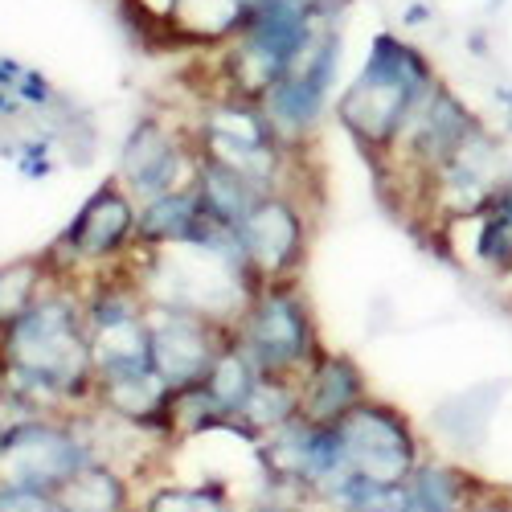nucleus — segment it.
I'll return each instance as SVG.
<instances>
[{"label":"nucleus","instance_id":"obj_3","mask_svg":"<svg viewBox=\"0 0 512 512\" xmlns=\"http://www.w3.org/2000/svg\"><path fill=\"white\" fill-rule=\"evenodd\" d=\"M238 353L267 377H287V369H312L316 328L295 283H263L234 316Z\"/></svg>","mask_w":512,"mask_h":512},{"label":"nucleus","instance_id":"obj_1","mask_svg":"<svg viewBox=\"0 0 512 512\" xmlns=\"http://www.w3.org/2000/svg\"><path fill=\"white\" fill-rule=\"evenodd\" d=\"M439 70L418 41L406 33L381 29L373 33L369 50L349 78V87L336 95L332 115L340 127L373 156H386L394 140L402 136L406 119L418 111V103L439 87Z\"/></svg>","mask_w":512,"mask_h":512},{"label":"nucleus","instance_id":"obj_13","mask_svg":"<svg viewBox=\"0 0 512 512\" xmlns=\"http://www.w3.org/2000/svg\"><path fill=\"white\" fill-rule=\"evenodd\" d=\"M467 46H472V54H488V29H472V33H467Z\"/></svg>","mask_w":512,"mask_h":512},{"label":"nucleus","instance_id":"obj_12","mask_svg":"<svg viewBox=\"0 0 512 512\" xmlns=\"http://www.w3.org/2000/svg\"><path fill=\"white\" fill-rule=\"evenodd\" d=\"M496 107H500V119H504V132L512 136V82H500L496 87Z\"/></svg>","mask_w":512,"mask_h":512},{"label":"nucleus","instance_id":"obj_14","mask_svg":"<svg viewBox=\"0 0 512 512\" xmlns=\"http://www.w3.org/2000/svg\"><path fill=\"white\" fill-rule=\"evenodd\" d=\"M500 197H504V205H508V209H512V177H508V185H504V189H500Z\"/></svg>","mask_w":512,"mask_h":512},{"label":"nucleus","instance_id":"obj_9","mask_svg":"<svg viewBox=\"0 0 512 512\" xmlns=\"http://www.w3.org/2000/svg\"><path fill=\"white\" fill-rule=\"evenodd\" d=\"M17 99L25 103V111H54L58 107V87H54V82L46 78V74H41L37 66H25L21 70V78H17Z\"/></svg>","mask_w":512,"mask_h":512},{"label":"nucleus","instance_id":"obj_6","mask_svg":"<svg viewBox=\"0 0 512 512\" xmlns=\"http://www.w3.org/2000/svg\"><path fill=\"white\" fill-rule=\"evenodd\" d=\"M197 160L201 156H197L193 132H181V127H173L160 115H144V119H136V127L127 132V140L119 148L115 181L136 201H148V197L193 185Z\"/></svg>","mask_w":512,"mask_h":512},{"label":"nucleus","instance_id":"obj_4","mask_svg":"<svg viewBox=\"0 0 512 512\" xmlns=\"http://www.w3.org/2000/svg\"><path fill=\"white\" fill-rule=\"evenodd\" d=\"M140 250V201L127 193L115 177L103 181L82 209L70 218L62 238L54 242V254H66L74 267H115Z\"/></svg>","mask_w":512,"mask_h":512},{"label":"nucleus","instance_id":"obj_5","mask_svg":"<svg viewBox=\"0 0 512 512\" xmlns=\"http://www.w3.org/2000/svg\"><path fill=\"white\" fill-rule=\"evenodd\" d=\"M242 267L254 287L295 279L308 250V218L295 193H267L234 226Z\"/></svg>","mask_w":512,"mask_h":512},{"label":"nucleus","instance_id":"obj_7","mask_svg":"<svg viewBox=\"0 0 512 512\" xmlns=\"http://www.w3.org/2000/svg\"><path fill=\"white\" fill-rule=\"evenodd\" d=\"M484 119L467 107L447 82H439V87L426 95L422 103H418V111L406 119V127H402V136L394 140V148L386 152L390 160H398L402 156V168L410 177H418V185H426V177L435 173L439 164H447L455 152H459V144L476 132Z\"/></svg>","mask_w":512,"mask_h":512},{"label":"nucleus","instance_id":"obj_2","mask_svg":"<svg viewBox=\"0 0 512 512\" xmlns=\"http://www.w3.org/2000/svg\"><path fill=\"white\" fill-rule=\"evenodd\" d=\"M340 70H345V21H328L316 29L304 58L263 91L259 107L287 148L300 152L324 127L336 107Z\"/></svg>","mask_w":512,"mask_h":512},{"label":"nucleus","instance_id":"obj_10","mask_svg":"<svg viewBox=\"0 0 512 512\" xmlns=\"http://www.w3.org/2000/svg\"><path fill=\"white\" fill-rule=\"evenodd\" d=\"M17 168H21V177H29V181H41V177H50L54 168H58V160H54V140L46 136V140H25L21 148H17Z\"/></svg>","mask_w":512,"mask_h":512},{"label":"nucleus","instance_id":"obj_15","mask_svg":"<svg viewBox=\"0 0 512 512\" xmlns=\"http://www.w3.org/2000/svg\"><path fill=\"white\" fill-rule=\"evenodd\" d=\"M504 5H508V0H488V13H500Z\"/></svg>","mask_w":512,"mask_h":512},{"label":"nucleus","instance_id":"obj_8","mask_svg":"<svg viewBox=\"0 0 512 512\" xmlns=\"http://www.w3.org/2000/svg\"><path fill=\"white\" fill-rule=\"evenodd\" d=\"M357 402H361V381H357V369L349 361L324 357L320 365L308 369L304 394H300V414H308V422L328 426L340 414H349Z\"/></svg>","mask_w":512,"mask_h":512},{"label":"nucleus","instance_id":"obj_11","mask_svg":"<svg viewBox=\"0 0 512 512\" xmlns=\"http://www.w3.org/2000/svg\"><path fill=\"white\" fill-rule=\"evenodd\" d=\"M426 25H435V5L431 0H410L402 9V29H426Z\"/></svg>","mask_w":512,"mask_h":512}]
</instances>
